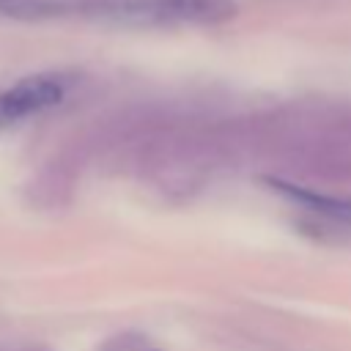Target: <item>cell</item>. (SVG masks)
I'll return each instance as SVG.
<instances>
[{"label": "cell", "instance_id": "obj_3", "mask_svg": "<svg viewBox=\"0 0 351 351\" xmlns=\"http://www.w3.org/2000/svg\"><path fill=\"white\" fill-rule=\"evenodd\" d=\"M271 186L288 197L291 203H299L302 208L329 219V222H340V225H351V195H337V192H321L315 186H304V184H291V181H280L274 178Z\"/></svg>", "mask_w": 351, "mask_h": 351}, {"label": "cell", "instance_id": "obj_1", "mask_svg": "<svg viewBox=\"0 0 351 351\" xmlns=\"http://www.w3.org/2000/svg\"><path fill=\"white\" fill-rule=\"evenodd\" d=\"M233 11V0H33V19L85 16L115 25H217Z\"/></svg>", "mask_w": 351, "mask_h": 351}, {"label": "cell", "instance_id": "obj_2", "mask_svg": "<svg viewBox=\"0 0 351 351\" xmlns=\"http://www.w3.org/2000/svg\"><path fill=\"white\" fill-rule=\"evenodd\" d=\"M69 82L60 74H30L0 90V129L25 123L63 104Z\"/></svg>", "mask_w": 351, "mask_h": 351}]
</instances>
